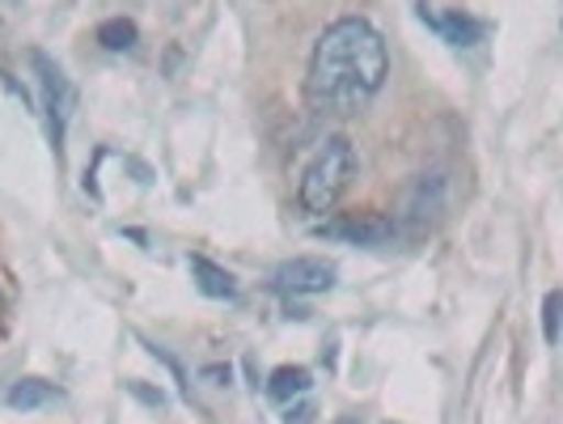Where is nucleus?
Wrapping results in <instances>:
<instances>
[{"label":"nucleus","mask_w":563,"mask_h":424,"mask_svg":"<svg viewBox=\"0 0 563 424\" xmlns=\"http://www.w3.org/2000/svg\"><path fill=\"white\" fill-rule=\"evenodd\" d=\"M390 77L386 39L365 18H339L318 34L306 94L322 115H356L382 94Z\"/></svg>","instance_id":"f257e3e1"},{"label":"nucleus","mask_w":563,"mask_h":424,"mask_svg":"<svg viewBox=\"0 0 563 424\" xmlns=\"http://www.w3.org/2000/svg\"><path fill=\"white\" fill-rule=\"evenodd\" d=\"M352 178H356V149L347 137H331L310 157V166L301 170V187H297L301 213L306 217H331L343 192L352 187Z\"/></svg>","instance_id":"f03ea898"},{"label":"nucleus","mask_w":563,"mask_h":424,"mask_svg":"<svg viewBox=\"0 0 563 424\" xmlns=\"http://www.w3.org/2000/svg\"><path fill=\"white\" fill-rule=\"evenodd\" d=\"M34 64V73H38V85H43V107H47V119H52V137L56 144L64 141V132H68V123H73V111H77V85L64 77V68H59L56 59H47L43 52H34L30 56Z\"/></svg>","instance_id":"7ed1b4c3"},{"label":"nucleus","mask_w":563,"mask_h":424,"mask_svg":"<svg viewBox=\"0 0 563 424\" xmlns=\"http://www.w3.org/2000/svg\"><path fill=\"white\" fill-rule=\"evenodd\" d=\"M276 284L288 289V293H306V297L331 293L335 289V263H327L318 254H297V259L276 268Z\"/></svg>","instance_id":"20e7f679"},{"label":"nucleus","mask_w":563,"mask_h":424,"mask_svg":"<svg viewBox=\"0 0 563 424\" xmlns=\"http://www.w3.org/2000/svg\"><path fill=\"white\" fill-rule=\"evenodd\" d=\"M187 268H191V281L203 297H212V302H238V276L225 272L221 263H212V259H203V254H191L187 259Z\"/></svg>","instance_id":"39448f33"},{"label":"nucleus","mask_w":563,"mask_h":424,"mask_svg":"<svg viewBox=\"0 0 563 424\" xmlns=\"http://www.w3.org/2000/svg\"><path fill=\"white\" fill-rule=\"evenodd\" d=\"M59 391L52 382H43V378H18L9 391H4V403L9 407H18V412H34V407H47V403H56Z\"/></svg>","instance_id":"423d86ee"},{"label":"nucleus","mask_w":563,"mask_h":424,"mask_svg":"<svg viewBox=\"0 0 563 424\" xmlns=\"http://www.w3.org/2000/svg\"><path fill=\"white\" fill-rule=\"evenodd\" d=\"M310 387H313V378L306 366H280V369H272V378H267V395L276 399V403H292V399L306 395Z\"/></svg>","instance_id":"0eeeda50"},{"label":"nucleus","mask_w":563,"mask_h":424,"mask_svg":"<svg viewBox=\"0 0 563 424\" xmlns=\"http://www.w3.org/2000/svg\"><path fill=\"white\" fill-rule=\"evenodd\" d=\"M423 22L437 30L445 43H453V47H471V43L483 39L479 22H475V18H462V13H450V18H428V13H423Z\"/></svg>","instance_id":"6e6552de"},{"label":"nucleus","mask_w":563,"mask_h":424,"mask_svg":"<svg viewBox=\"0 0 563 424\" xmlns=\"http://www.w3.org/2000/svg\"><path fill=\"white\" fill-rule=\"evenodd\" d=\"M331 238H347V242H386L395 226L390 221H382V217H361V221H339V226H327Z\"/></svg>","instance_id":"1a4fd4ad"},{"label":"nucleus","mask_w":563,"mask_h":424,"mask_svg":"<svg viewBox=\"0 0 563 424\" xmlns=\"http://www.w3.org/2000/svg\"><path fill=\"white\" fill-rule=\"evenodd\" d=\"M98 43L107 47V52H132L136 43H141V30L132 18H107L102 26H98Z\"/></svg>","instance_id":"9d476101"},{"label":"nucleus","mask_w":563,"mask_h":424,"mask_svg":"<svg viewBox=\"0 0 563 424\" xmlns=\"http://www.w3.org/2000/svg\"><path fill=\"white\" fill-rule=\"evenodd\" d=\"M560 306H563V293L560 289H551L547 302H542V339H547V344L560 339Z\"/></svg>","instance_id":"9b49d317"},{"label":"nucleus","mask_w":563,"mask_h":424,"mask_svg":"<svg viewBox=\"0 0 563 424\" xmlns=\"http://www.w3.org/2000/svg\"><path fill=\"white\" fill-rule=\"evenodd\" d=\"M343 424H352V421H343Z\"/></svg>","instance_id":"f8f14e48"}]
</instances>
